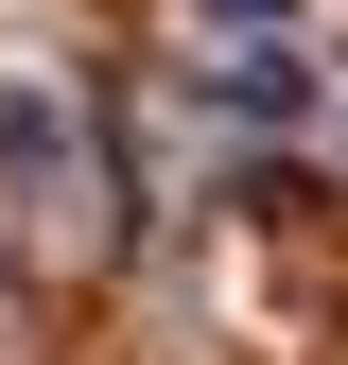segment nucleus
Instances as JSON below:
<instances>
[{"mask_svg":"<svg viewBox=\"0 0 348 365\" xmlns=\"http://www.w3.org/2000/svg\"><path fill=\"white\" fill-rule=\"evenodd\" d=\"M209 18H227V35H261V18H296V0H209Z\"/></svg>","mask_w":348,"mask_h":365,"instance_id":"nucleus-1","label":"nucleus"}]
</instances>
